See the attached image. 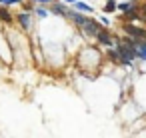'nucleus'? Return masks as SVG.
<instances>
[{"mask_svg": "<svg viewBox=\"0 0 146 138\" xmlns=\"http://www.w3.org/2000/svg\"><path fill=\"white\" fill-rule=\"evenodd\" d=\"M82 30H84V34H86V36H98V32H100L102 28H100V24H98V22H94L92 18H88V20L84 22Z\"/></svg>", "mask_w": 146, "mask_h": 138, "instance_id": "nucleus-1", "label": "nucleus"}, {"mask_svg": "<svg viewBox=\"0 0 146 138\" xmlns=\"http://www.w3.org/2000/svg\"><path fill=\"white\" fill-rule=\"evenodd\" d=\"M132 38H136V40H142V38H146V32L144 30H140V28H134V26H126L124 28Z\"/></svg>", "mask_w": 146, "mask_h": 138, "instance_id": "nucleus-2", "label": "nucleus"}, {"mask_svg": "<svg viewBox=\"0 0 146 138\" xmlns=\"http://www.w3.org/2000/svg\"><path fill=\"white\" fill-rule=\"evenodd\" d=\"M16 18H18V22H20V26H22L24 30H28V28L32 26V20H30V14H28V12H22V14H18Z\"/></svg>", "mask_w": 146, "mask_h": 138, "instance_id": "nucleus-3", "label": "nucleus"}, {"mask_svg": "<svg viewBox=\"0 0 146 138\" xmlns=\"http://www.w3.org/2000/svg\"><path fill=\"white\" fill-rule=\"evenodd\" d=\"M70 18H72V22H74L76 26H80V28H82V26H84V22L88 20V18H86L84 14H80V12H70Z\"/></svg>", "mask_w": 146, "mask_h": 138, "instance_id": "nucleus-4", "label": "nucleus"}, {"mask_svg": "<svg viewBox=\"0 0 146 138\" xmlns=\"http://www.w3.org/2000/svg\"><path fill=\"white\" fill-rule=\"evenodd\" d=\"M96 38H98L100 44H104V46H112V38H110V34H108L106 30H100Z\"/></svg>", "mask_w": 146, "mask_h": 138, "instance_id": "nucleus-5", "label": "nucleus"}, {"mask_svg": "<svg viewBox=\"0 0 146 138\" xmlns=\"http://www.w3.org/2000/svg\"><path fill=\"white\" fill-rule=\"evenodd\" d=\"M52 12L54 14H62V16H70V10L64 4H52Z\"/></svg>", "mask_w": 146, "mask_h": 138, "instance_id": "nucleus-6", "label": "nucleus"}, {"mask_svg": "<svg viewBox=\"0 0 146 138\" xmlns=\"http://www.w3.org/2000/svg\"><path fill=\"white\" fill-rule=\"evenodd\" d=\"M0 20H4V22H12V14L6 10V6L0 4Z\"/></svg>", "mask_w": 146, "mask_h": 138, "instance_id": "nucleus-7", "label": "nucleus"}, {"mask_svg": "<svg viewBox=\"0 0 146 138\" xmlns=\"http://www.w3.org/2000/svg\"><path fill=\"white\" fill-rule=\"evenodd\" d=\"M116 8H118L116 0H108V2H106V6H104V12H114Z\"/></svg>", "mask_w": 146, "mask_h": 138, "instance_id": "nucleus-8", "label": "nucleus"}, {"mask_svg": "<svg viewBox=\"0 0 146 138\" xmlns=\"http://www.w3.org/2000/svg\"><path fill=\"white\" fill-rule=\"evenodd\" d=\"M118 8H120L122 12H130V10H134V4H132V2H120Z\"/></svg>", "mask_w": 146, "mask_h": 138, "instance_id": "nucleus-9", "label": "nucleus"}, {"mask_svg": "<svg viewBox=\"0 0 146 138\" xmlns=\"http://www.w3.org/2000/svg\"><path fill=\"white\" fill-rule=\"evenodd\" d=\"M74 6H76L78 10H82V12H92V6H88V4H84V2H74Z\"/></svg>", "mask_w": 146, "mask_h": 138, "instance_id": "nucleus-10", "label": "nucleus"}, {"mask_svg": "<svg viewBox=\"0 0 146 138\" xmlns=\"http://www.w3.org/2000/svg\"><path fill=\"white\" fill-rule=\"evenodd\" d=\"M16 2H20V0H0V4H2V6H12Z\"/></svg>", "mask_w": 146, "mask_h": 138, "instance_id": "nucleus-11", "label": "nucleus"}, {"mask_svg": "<svg viewBox=\"0 0 146 138\" xmlns=\"http://www.w3.org/2000/svg\"><path fill=\"white\" fill-rule=\"evenodd\" d=\"M36 14H38V16H42V18H46V16H48V10H44V8H38V10H36Z\"/></svg>", "mask_w": 146, "mask_h": 138, "instance_id": "nucleus-12", "label": "nucleus"}, {"mask_svg": "<svg viewBox=\"0 0 146 138\" xmlns=\"http://www.w3.org/2000/svg\"><path fill=\"white\" fill-rule=\"evenodd\" d=\"M34 2H38V4H46V2H50V0H34Z\"/></svg>", "mask_w": 146, "mask_h": 138, "instance_id": "nucleus-13", "label": "nucleus"}, {"mask_svg": "<svg viewBox=\"0 0 146 138\" xmlns=\"http://www.w3.org/2000/svg\"><path fill=\"white\" fill-rule=\"evenodd\" d=\"M142 14H144V18H146V6H144V8H142Z\"/></svg>", "mask_w": 146, "mask_h": 138, "instance_id": "nucleus-14", "label": "nucleus"}, {"mask_svg": "<svg viewBox=\"0 0 146 138\" xmlns=\"http://www.w3.org/2000/svg\"><path fill=\"white\" fill-rule=\"evenodd\" d=\"M64 2H72V4H74V2H76V0H64Z\"/></svg>", "mask_w": 146, "mask_h": 138, "instance_id": "nucleus-15", "label": "nucleus"}]
</instances>
